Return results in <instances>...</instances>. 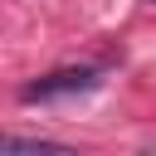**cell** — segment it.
I'll use <instances>...</instances> for the list:
<instances>
[{"mask_svg":"<svg viewBox=\"0 0 156 156\" xmlns=\"http://www.w3.org/2000/svg\"><path fill=\"white\" fill-rule=\"evenodd\" d=\"M98 68L93 63H83V68H54V73H44V78H34V83H24L20 88V98L24 102H54V98H78V93H88V88H98Z\"/></svg>","mask_w":156,"mask_h":156,"instance_id":"1","label":"cell"}]
</instances>
